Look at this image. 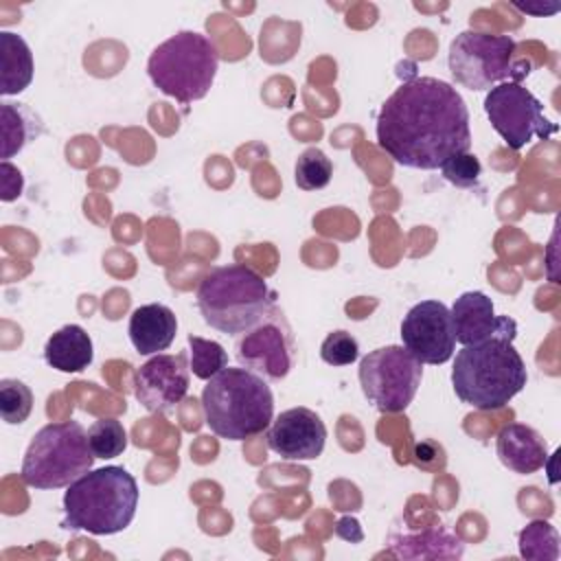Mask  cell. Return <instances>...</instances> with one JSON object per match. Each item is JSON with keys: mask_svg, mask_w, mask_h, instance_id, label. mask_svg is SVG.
<instances>
[{"mask_svg": "<svg viewBox=\"0 0 561 561\" xmlns=\"http://www.w3.org/2000/svg\"><path fill=\"white\" fill-rule=\"evenodd\" d=\"M403 348L421 364L440 366L451 359L456 335L449 307L440 300L416 302L401 322Z\"/></svg>", "mask_w": 561, "mask_h": 561, "instance_id": "12", "label": "cell"}, {"mask_svg": "<svg viewBox=\"0 0 561 561\" xmlns=\"http://www.w3.org/2000/svg\"><path fill=\"white\" fill-rule=\"evenodd\" d=\"M204 423L226 440L263 434L274 421V394L267 379L237 366L213 375L202 390Z\"/></svg>", "mask_w": 561, "mask_h": 561, "instance_id": "3", "label": "cell"}, {"mask_svg": "<svg viewBox=\"0 0 561 561\" xmlns=\"http://www.w3.org/2000/svg\"><path fill=\"white\" fill-rule=\"evenodd\" d=\"M127 333L136 353L158 355L173 344L178 333V318L167 305H140L129 316Z\"/></svg>", "mask_w": 561, "mask_h": 561, "instance_id": "17", "label": "cell"}, {"mask_svg": "<svg viewBox=\"0 0 561 561\" xmlns=\"http://www.w3.org/2000/svg\"><path fill=\"white\" fill-rule=\"evenodd\" d=\"M94 454L88 432L77 421L48 423L31 438L24 460L22 480L39 491L70 486L92 469Z\"/></svg>", "mask_w": 561, "mask_h": 561, "instance_id": "7", "label": "cell"}, {"mask_svg": "<svg viewBox=\"0 0 561 561\" xmlns=\"http://www.w3.org/2000/svg\"><path fill=\"white\" fill-rule=\"evenodd\" d=\"M2 178H7V180H2V202H11V199L20 197L22 186H24L22 173L15 167H11L9 162H2Z\"/></svg>", "mask_w": 561, "mask_h": 561, "instance_id": "29", "label": "cell"}, {"mask_svg": "<svg viewBox=\"0 0 561 561\" xmlns=\"http://www.w3.org/2000/svg\"><path fill=\"white\" fill-rule=\"evenodd\" d=\"M35 64L26 39L18 33H0V94L13 96L24 92L33 81Z\"/></svg>", "mask_w": 561, "mask_h": 561, "instance_id": "19", "label": "cell"}, {"mask_svg": "<svg viewBox=\"0 0 561 561\" xmlns=\"http://www.w3.org/2000/svg\"><path fill=\"white\" fill-rule=\"evenodd\" d=\"M234 357L239 366L278 381L294 366V335L285 313L274 305L261 320L237 335Z\"/></svg>", "mask_w": 561, "mask_h": 561, "instance_id": "11", "label": "cell"}, {"mask_svg": "<svg viewBox=\"0 0 561 561\" xmlns=\"http://www.w3.org/2000/svg\"><path fill=\"white\" fill-rule=\"evenodd\" d=\"M519 554L528 561H557L559 559V533L546 519L528 522L517 535Z\"/></svg>", "mask_w": 561, "mask_h": 561, "instance_id": "22", "label": "cell"}, {"mask_svg": "<svg viewBox=\"0 0 561 561\" xmlns=\"http://www.w3.org/2000/svg\"><path fill=\"white\" fill-rule=\"evenodd\" d=\"M188 355H191L188 359L191 373L204 381H208L213 375H217L228 366V353L219 342L204 340L193 333L188 335Z\"/></svg>", "mask_w": 561, "mask_h": 561, "instance_id": "24", "label": "cell"}, {"mask_svg": "<svg viewBox=\"0 0 561 561\" xmlns=\"http://www.w3.org/2000/svg\"><path fill=\"white\" fill-rule=\"evenodd\" d=\"M33 410V392L20 379L0 381V416L9 425H20Z\"/></svg>", "mask_w": 561, "mask_h": 561, "instance_id": "26", "label": "cell"}, {"mask_svg": "<svg viewBox=\"0 0 561 561\" xmlns=\"http://www.w3.org/2000/svg\"><path fill=\"white\" fill-rule=\"evenodd\" d=\"M331 175H333V164L322 149L309 147L298 156L294 167V180L298 188L320 191L331 182Z\"/></svg>", "mask_w": 561, "mask_h": 561, "instance_id": "23", "label": "cell"}, {"mask_svg": "<svg viewBox=\"0 0 561 561\" xmlns=\"http://www.w3.org/2000/svg\"><path fill=\"white\" fill-rule=\"evenodd\" d=\"M528 381L526 364L511 340L491 337L462 346L451 368L456 397L478 410H500Z\"/></svg>", "mask_w": 561, "mask_h": 561, "instance_id": "4", "label": "cell"}, {"mask_svg": "<svg viewBox=\"0 0 561 561\" xmlns=\"http://www.w3.org/2000/svg\"><path fill=\"white\" fill-rule=\"evenodd\" d=\"M513 7L515 9H519V11H524V13H533V15H552V13H557L561 7L559 4H554L552 9H539V7H530V4H519V2H513Z\"/></svg>", "mask_w": 561, "mask_h": 561, "instance_id": "30", "label": "cell"}, {"mask_svg": "<svg viewBox=\"0 0 561 561\" xmlns=\"http://www.w3.org/2000/svg\"><path fill=\"white\" fill-rule=\"evenodd\" d=\"M320 357L329 366H348L359 357V344L348 331H333L320 344Z\"/></svg>", "mask_w": 561, "mask_h": 561, "instance_id": "28", "label": "cell"}, {"mask_svg": "<svg viewBox=\"0 0 561 561\" xmlns=\"http://www.w3.org/2000/svg\"><path fill=\"white\" fill-rule=\"evenodd\" d=\"M219 68L215 44L197 31H178L158 44L147 59L151 83L178 103H193L208 94Z\"/></svg>", "mask_w": 561, "mask_h": 561, "instance_id": "6", "label": "cell"}, {"mask_svg": "<svg viewBox=\"0 0 561 561\" xmlns=\"http://www.w3.org/2000/svg\"><path fill=\"white\" fill-rule=\"evenodd\" d=\"M495 451L500 462L519 476H528L546 467L548 447L543 436L524 423H508L497 432Z\"/></svg>", "mask_w": 561, "mask_h": 561, "instance_id": "16", "label": "cell"}, {"mask_svg": "<svg viewBox=\"0 0 561 561\" xmlns=\"http://www.w3.org/2000/svg\"><path fill=\"white\" fill-rule=\"evenodd\" d=\"M191 366L184 353H158L134 373V397L153 414L171 412L188 392Z\"/></svg>", "mask_w": 561, "mask_h": 561, "instance_id": "13", "label": "cell"}, {"mask_svg": "<svg viewBox=\"0 0 561 561\" xmlns=\"http://www.w3.org/2000/svg\"><path fill=\"white\" fill-rule=\"evenodd\" d=\"M440 173L449 184H454L458 188H469V186L478 184L480 173H482V164L471 151H462V153L449 156L440 164Z\"/></svg>", "mask_w": 561, "mask_h": 561, "instance_id": "27", "label": "cell"}, {"mask_svg": "<svg viewBox=\"0 0 561 561\" xmlns=\"http://www.w3.org/2000/svg\"><path fill=\"white\" fill-rule=\"evenodd\" d=\"M39 116L26 103H0V138H2V162H9L28 142L42 134Z\"/></svg>", "mask_w": 561, "mask_h": 561, "instance_id": "21", "label": "cell"}, {"mask_svg": "<svg viewBox=\"0 0 561 561\" xmlns=\"http://www.w3.org/2000/svg\"><path fill=\"white\" fill-rule=\"evenodd\" d=\"M359 386L379 412H403L423 379V364L403 346L388 344L370 351L359 362Z\"/></svg>", "mask_w": 561, "mask_h": 561, "instance_id": "8", "label": "cell"}, {"mask_svg": "<svg viewBox=\"0 0 561 561\" xmlns=\"http://www.w3.org/2000/svg\"><path fill=\"white\" fill-rule=\"evenodd\" d=\"M484 114L513 151L524 149L533 138L548 140L559 129L543 116L541 101L519 81L493 85L484 96Z\"/></svg>", "mask_w": 561, "mask_h": 561, "instance_id": "10", "label": "cell"}, {"mask_svg": "<svg viewBox=\"0 0 561 561\" xmlns=\"http://www.w3.org/2000/svg\"><path fill=\"white\" fill-rule=\"evenodd\" d=\"M88 443L94 458H116L127 449V432L116 419H99L88 427Z\"/></svg>", "mask_w": 561, "mask_h": 561, "instance_id": "25", "label": "cell"}, {"mask_svg": "<svg viewBox=\"0 0 561 561\" xmlns=\"http://www.w3.org/2000/svg\"><path fill=\"white\" fill-rule=\"evenodd\" d=\"M327 443L324 421L309 408H289L280 412L267 430V447L283 460H313Z\"/></svg>", "mask_w": 561, "mask_h": 561, "instance_id": "14", "label": "cell"}, {"mask_svg": "<svg viewBox=\"0 0 561 561\" xmlns=\"http://www.w3.org/2000/svg\"><path fill=\"white\" fill-rule=\"evenodd\" d=\"M64 493L61 528L90 535L123 533L138 508L136 478L118 465L90 469Z\"/></svg>", "mask_w": 561, "mask_h": 561, "instance_id": "2", "label": "cell"}, {"mask_svg": "<svg viewBox=\"0 0 561 561\" xmlns=\"http://www.w3.org/2000/svg\"><path fill=\"white\" fill-rule=\"evenodd\" d=\"M377 145L405 169L434 171L471 149L469 107L460 92L434 77L401 83L377 114Z\"/></svg>", "mask_w": 561, "mask_h": 561, "instance_id": "1", "label": "cell"}, {"mask_svg": "<svg viewBox=\"0 0 561 561\" xmlns=\"http://www.w3.org/2000/svg\"><path fill=\"white\" fill-rule=\"evenodd\" d=\"M44 359L59 373H81L94 359L92 337L79 324H64L46 340Z\"/></svg>", "mask_w": 561, "mask_h": 561, "instance_id": "18", "label": "cell"}, {"mask_svg": "<svg viewBox=\"0 0 561 561\" xmlns=\"http://www.w3.org/2000/svg\"><path fill=\"white\" fill-rule=\"evenodd\" d=\"M515 39L482 31H462L449 44V72L467 90L480 92L504 83L513 75Z\"/></svg>", "mask_w": 561, "mask_h": 561, "instance_id": "9", "label": "cell"}, {"mask_svg": "<svg viewBox=\"0 0 561 561\" xmlns=\"http://www.w3.org/2000/svg\"><path fill=\"white\" fill-rule=\"evenodd\" d=\"M392 554L403 559H460L465 543L443 526H430L416 535L390 539Z\"/></svg>", "mask_w": 561, "mask_h": 561, "instance_id": "20", "label": "cell"}, {"mask_svg": "<svg viewBox=\"0 0 561 561\" xmlns=\"http://www.w3.org/2000/svg\"><path fill=\"white\" fill-rule=\"evenodd\" d=\"M456 342L462 346L480 344L491 337L515 340L517 324L508 316H495L493 300L482 291H465L449 309Z\"/></svg>", "mask_w": 561, "mask_h": 561, "instance_id": "15", "label": "cell"}, {"mask_svg": "<svg viewBox=\"0 0 561 561\" xmlns=\"http://www.w3.org/2000/svg\"><path fill=\"white\" fill-rule=\"evenodd\" d=\"M276 305V291L248 265L215 267L197 287V309L204 322L226 335H239Z\"/></svg>", "mask_w": 561, "mask_h": 561, "instance_id": "5", "label": "cell"}]
</instances>
